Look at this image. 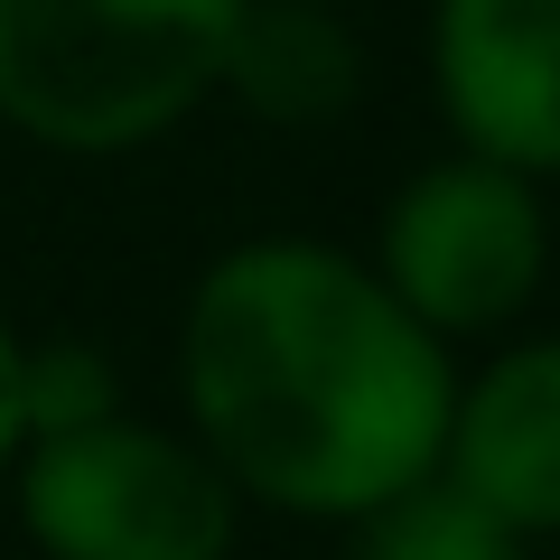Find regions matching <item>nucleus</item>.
I'll return each instance as SVG.
<instances>
[{
  "label": "nucleus",
  "instance_id": "nucleus-3",
  "mask_svg": "<svg viewBox=\"0 0 560 560\" xmlns=\"http://www.w3.org/2000/svg\"><path fill=\"white\" fill-rule=\"evenodd\" d=\"M38 560H234L253 504L178 420L131 401L75 430H38L0 477Z\"/></svg>",
  "mask_w": 560,
  "mask_h": 560
},
{
  "label": "nucleus",
  "instance_id": "nucleus-5",
  "mask_svg": "<svg viewBox=\"0 0 560 560\" xmlns=\"http://www.w3.org/2000/svg\"><path fill=\"white\" fill-rule=\"evenodd\" d=\"M420 57L448 150L560 187V0H430Z\"/></svg>",
  "mask_w": 560,
  "mask_h": 560
},
{
  "label": "nucleus",
  "instance_id": "nucleus-2",
  "mask_svg": "<svg viewBox=\"0 0 560 560\" xmlns=\"http://www.w3.org/2000/svg\"><path fill=\"white\" fill-rule=\"evenodd\" d=\"M253 0H0V131L57 160H131L224 84Z\"/></svg>",
  "mask_w": 560,
  "mask_h": 560
},
{
  "label": "nucleus",
  "instance_id": "nucleus-11",
  "mask_svg": "<svg viewBox=\"0 0 560 560\" xmlns=\"http://www.w3.org/2000/svg\"><path fill=\"white\" fill-rule=\"evenodd\" d=\"M337 10H346V0H337Z\"/></svg>",
  "mask_w": 560,
  "mask_h": 560
},
{
  "label": "nucleus",
  "instance_id": "nucleus-1",
  "mask_svg": "<svg viewBox=\"0 0 560 560\" xmlns=\"http://www.w3.org/2000/svg\"><path fill=\"white\" fill-rule=\"evenodd\" d=\"M458 346H440L327 234H243L187 280L178 430L243 504L290 523H355L440 477Z\"/></svg>",
  "mask_w": 560,
  "mask_h": 560
},
{
  "label": "nucleus",
  "instance_id": "nucleus-7",
  "mask_svg": "<svg viewBox=\"0 0 560 560\" xmlns=\"http://www.w3.org/2000/svg\"><path fill=\"white\" fill-rule=\"evenodd\" d=\"M364 94V47L337 0H253L224 47L215 103L271 121V131H327Z\"/></svg>",
  "mask_w": 560,
  "mask_h": 560
},
{
  "label": "nucleus",
  "instance_id": "nucleus-4",
  "mask_svg": "<svg viewBox=\"0 0 560 560\" xmlns=\"http://www.w3.org/2000/svg\"><path fill=\"white\" fill-rule=\"evenodd\" d=\"M364 261L440 346H495L551 290V187L440 150L383 197Z\"/></svg>",
  "mask_w": 560,
  "mask_h": 560
},
{
  "label": "nucleus",
  "instance_id": "nucleus-8",
  "mask_svg": "<svg viewBox=\"0 0 560 560\" xmlns=\"http://www.w3.org/2000/svg\"><path fill=\"white\" fill-rule=\"evenodd\" d=\"M346 533H355L346 560H523L533 551L514 523H495L448 477H420V486H401V495H383L374 514H355Z\"/></svg>",
  "mask_w": 560,
  "mask_h": 560
},
{
  "label": "nucleus",
  "instance_id": "nucleus-6",
  "mask_svg": "<svg viewBox=\"0 0 560 560\" xmlns=\"http://www.w3.org/2000/svg\"><path fill=\"white\" fill-rule=\"evenodd\" d=\"M440 477L523 541H560V327H514L458 374Z\"/></svg>",
  "mask_w": 560,
  "mask_h": 560
},
{
  "label": "nucleus",
  "instance_id": "nucleus-9",
  "mask_svg": "<svg viewBox=\"0 0 560 560\" xmlns=\"http://www.w3.org/2000/svg\"><path fill=\"white\" fill-rule=\"evenodd\" d=\"M103 411H121V383H113V364L94 355V346H38L28 337V440L38 430H75V420H103Z\"/></svg>",
  "mask_w": 560,
  "mask_h": 560
},
{
  "label": "nucleus",
  "instance_id": "nucleus-10",
  "mask_svg": "<svg viewBox=\"0 0 560 560\" xmlns=\"http://www.w3.org/2000/svg\"><path fill=\"white\" fill-rule=\"evenodd\" d=\"M20 448H28V337L0 308V477H10Z\"/></svg>",
  "mask_w": 560,
  "mask_h": 560
}]
</instances>
